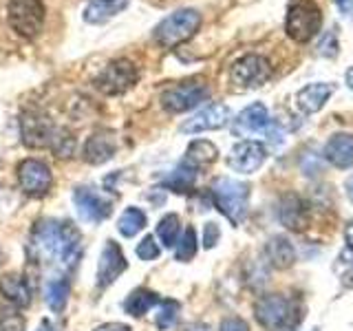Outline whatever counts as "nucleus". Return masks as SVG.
<instances>
[{"label":"nucleus","instance_id":"nucleus-1","mask_svg":"<svg viewBox=\"0 0 353 331\" xmlns=\"http://www.w3.org/2000/svg\"><path fill=\"white\" fill-rule=\"evenodd\" d=\"M199 27H201V14L196 9H179L154 27L152 38L163 49H174L176 44L190 40Z\"/></svg>","mask_w":353,"mask_h":331},{"label":"nucleus","instance_id":"nucleus-2","mask_svg":"<svg viewBox=\"0 0 353 331\" xmlns=\"http://www.w3.org/2000/svg\"><path fill=\"white\" fill-rule=\"evenodd\" d=\"M44 20H47V7L42 0H9L7 3V22L20 38H38Z\"/></svg>","mask_w":353,"mask_h":331},{"label":"nucleus","instance_id":"nucleus-3","mask_svg":"<svg viewBox=\"0 0 353 331\" xmlns=\"http://www.w3.org/2000/svg\"><path fill=\"white\" fill-rule=\"evenodd\" d=\"M323 27V11L314 0H292L285 18V31L294 42H309Z\"/></svg>","mask_w":353,"mask_h":331},{"label":"nucleus","instance_id":"nucleus-4","mask_svg":"<svg viewBox=\"0 0 353 331\" xmlns=\"http://www.w3.org/2000/svg\"><path fill=\"white\" fill-rule=\"evenodd\" d=\"M212 201L221 210V214L228 217L234 225H239L248 212L250 188L243 181L223 177V179H216L212 185Z\"/></svg>","mask_w":353,"mask_h":331},{"label":"nucleus","instance_id":"nucleus-5","mask_svg":"<svg viewBox=\"0 0 353 331\" xmlns=\"http://www.w3.org/2000/svg\"><path fill=\"white\" fill-rule=\"evenodd\" d=\"M137 80H139L137 66L130 60L119 58L108 62L102 69V73L95 77V88L104 95H124L137 84Z\"/></svg>","mask_w":353,"mask_h":331},{"label":"nucleus","instance_id":"nucleus-6","mask_svg":"<svg viewBox=\"0 0 353 331\" xmlns=\"http://www.w3.org/2000/svg\"><path fill=\"white\" fill-rule=\"evenodd\" d=\"M274 73L270 60L263 55L248 53L230 66V80L239 88H259L270 80Z\"/></svg>","mask_w":353,"mask_h":331},{"label":"nucleus","instance_id":"nucleus-7","mask_svg":"<svg viewBox=\"0 0 353 331\" xmlns=\"http://www.w3.org/2000/svg\"><path fill=\"white\" fill-rule=\"evenodd\" d=\"M203 99H208V86L201 80H190L168 88L161 95V106L168 113H185V110L201 104Z\"/></svg>","mask_w":353,"mask_h":331},{"label":"nucleus","instance_id":"nucleus-8","mask_svg":"<svg viewBox=\"0 0 353 331\" xmlns=\"http://www.w3.org/2000/svg\"><path fill=\"white\" fill-rule=\"evenodd\" d=\"M55 128L58 126H53L49 115H44L42 110H27L20 117L22 141L29 148H49Z\"/></svg>","mask_w":353,"mask_h":331},{"label":"nucleus","instance_id":"nucleus-9","mask_svg":"<svg viewBox=\"0 0 353 331\" xmlns=\"http://www.w3.org/2000/svg\"><path fill=\"white\" fill-rule=\"evenodd\" d=\"M254 316H256L261 327L270 331H279L287 325V320L292 316V303L281 294L263 296L259 298V303L254 305Z\"/></svg>","mask_w":353,"mask_h":331},{"label":"nucleus","instance_id":"nucleus-10","mask_svg":"<svg viewBox=\"0 0 353 331\" xmlns=\"http://www.w3.org/2000/svg\"><path fill=\"white\" fill-rule=\"evenodd\" d=\"M18 181L20 188L29 197H42L51 188V168L40 159H25L18 166Z\"/></svg>","mask_w":353,"mask_h":331},{"label":"nucleus","instance_id":"nucleus-11","mask_svg":"<svg viewBox=\"0 0 353 331\" xmlns=\"http://www.w3.org/2000/svg\"><path fill=\"white\" fill-rule=\"evenodd\" d=\"M265 159H268V150H265L263 143L254 141V139H245V141H239L236 146L230 150L228 163L232 170L243 172V174H252L261 168Z\"/></svg>","mask_w":353,"mask_h":331},{"label":"nucleus","instance_id":"nucleus-12","mask_svg":"<svg viewBox=\"0 0 353 331\" xmlns=\"http://www.w3.org/2000/svg\"><path fill=\"white\" fill-rule=\"evenodd\" d=\"M126 272V257L115 241H106L104 250L99 254L97 265V287L106 290L108 285H113L121 274Z\"/></svg>","mask_w":353,"mask_h":331},{"label":"nucleus","instance_id":"nucleus-13","mask_svg":"<svg viewBox=\"0 0 353 331\" xmlns=\"http://www.w3.org/2000/svg\"><path fill=\"white\" fill-rule=\"evenodd\" d=\"M234 135L239 137H250V135H259V132H270L272 135V117H270V110L265 104L256 102V104H250L245 110H241V115L234 119Z\"/></svg>","mask_w":353,"mask_h":331},{"label":"nucleus","instance_id":"nucleus-14","mask_svg":"<svg viewBox=\"0 0 353 331\" xmlns=\"http://www.w3.org/2000/svg\"><path fill=\"white\" fill-rule=\"evenodd\" d=\"M73 203L77 208V212L88 223H99L110 214V201L104 199L99 192L91 190V188H75L73 192Z\"/></svg>","mask_w":353,"mask_h":331},{"label":"nucleus","instance_id":"nucleus-15","mask_svg":"<svg viewBox=\"0 0 353 331\" xmlns=\"http://www.w3.org/2000/svg\"><path fill=\"white\" fill-rule=\"evenodd\" d=\"M228 121H230V108L225 104H208L205 108L199 110L194 117L188 119L181 126V130L190 132V135H196V132L223 128Z\"/></svg>","mask_w":353,"mask_h":331},{"label":"nucleus","instance_id":"nucleus-16","mask_svg":"<svg viewBox=\"0 0 353 331\" xmlns=\"http://www.w3.org/2000/svg\"><path fill=\"white\" fill-rule=\"evenodd\" d=\"M80 254H82V234H80V230H77V225L73 223V221H62L55 259H58L64 268H75Z\"/></svg>","mask_w":353,"mask_h":331},{"label":"nucleus","instance_id":"nucleus-17","mask_svg":"<svg viewBox=\"0 0 353 331\" xmlns=\"http://www.w3.org/2000/svg\"><path fill=\"white\" fill-rule=\"evenodd\" d=\"M117 150V137L113 130H97L84 143V159L93 166L106 163L113 159Z\"/></svg>","mask_w":353,"mask_h":331},{"label":"nucleus","instance_id":"nucleus-18","mask_svg":"<svg viewBox=\"0 0 353 331\" xmlns=\"http://www.w3.org/2000/svg\"><path fill=\"white\" fill-rule=\"evenodd\" d=\"M334 93V86L329 82H316V84H307L305 88L296 93V106L301 113L305 115H314L320 108L327 104V99Z\"/></svg>","mask_w":353,"mask_h":331},{"label":"nucleus","instance_id":"nucleus-19","mask_svg":"<svg viewBox=\"0 0 353 331\" xmlns=\"http://www.w3.org/2000/svg\"><path fill=\"white\" fill-rule=\"evenodd\" d=\"M0 294L11 303V307L25 309L31 305V287L22 274H5L0 279Z\"/></svg>","mask_w":353,"mask_h":331},{"label":"nucleus","instance_id":"nucleus-20","mask_svg":"<svg viewBox=\"0 0 353 331\" xmlns=\"http://www.w3.org/2000/svg\"><path fill=\"white\" fill-rule=\"evenodd\" d=\"M325 159L336 168H353V137L347 132H338L325 146Z\"/></svg>","mask_w":353,"mask_h":331},{"label":"nucleus","instance_id":"nucleus-21","mask_svg":"<svg viewBox=\"0 0 353 331\" xmlns=\"http://www.w3.org/2000/svg\"><path fill=\"white\" fill-rule=\"evenodd\" d=\"M279 221L290 230H303L307 225V205L303 199L287 194L279 203Z\"/></svg>","mask_w":353,"mask_h":331},{"label":"nucleus","instance_id":"nucleus-22","mask_svg":"<svg viewBox=\"0 0 353 331\" xmlns=\"http://www.w3.org/2000/svg\"><path fill=\"white\" fill-rule=\"evenodd\" d=\"M128 3L130 0H88L82 14L88 25H102V22L121 14L128 7Z\"/></svg>","mask_w":353,"mask_h":331},{"label":"nucleus","instance_id":"nucleus-23","mask_svg":"<svg viewBox=\"0 0 353 331\" xmlns=\"http://www.w3.org/2000/svg\"><path fill=\"white\" fill-rule=\"evenodd\" d=\"M265 257H268L270 265L276 270H290L296 263V250L285 237H272L265 245Z\"/></svg>","mask_w":353,"mask_h":331},{"label":"nucleus","instance_id":"nucleus-24","mask_svg":"<svg viewBox=\"0 0 353 331\" xmlns=\"http://www.w3.org/2000/svg\"><path fill=\"white\" fill-rule=\"evenodd\" d=\"M219 157V148L214 146L212 141H208V139H196L192 141L190 146H188L185 150V163L188 166H192V168H203V166H210V163H214Z\"/></svg>","mask_w":353,"mask_h":331},{"label":"nucleus","instance_id":"nucleus-25","mask_svg":"<svg viewBox=\"0 0 353 331\" xmlns=\"http://www.w3.org/2000/svg\"><path fill=\"white\" fill-rule=\"evenodd\" d=\"M66 298H69V279L66 276H53V279H49L47 287H44V301H47L53 314L62 312Z\"/></svg>","mask_w":353,"mask_h":331},{"label":"nucleus","instance_id":"nucleus-26","mask_svg":"<svg viewBox=\"0 0 353 331\" xmlns=\"http://www.w3.org/2000/svg\"><path fill=\"white\" fill-rule=\"evenodd\" d=\"M194 181H196V168H192V166H188L185 161H181L168 177H165L163 185L170 188L172 192L185 194V192H190L194 188Z\"/></svg>","mask_w":353,"mask_h":331},{"label":"nucleus","instance_id":"nucleus-27","mask_svg":"<svg viewBox=\"0 0 353 331\" xmlns=\"http://www.w3.org/2000/svg\"><path fill=\"white\" fill-rule=\"evenodd\" d=\"M157 303H159V296L157 294L150 292V290H143V287H139V290L130 292V296L126 298V303H124V309H126V314L135 316V318H141L143 314H148Z\"/></svg>","mask_w":353,"mask_h":331},{"label":"nucleus","instance_id":"nucleus-28","mask_svg":"<svg viewBox=\"0 0 353 331\" xmlns=\"http://www.w3.org/2000/svg\"><path fill=\"white\" fill-rule=\"evenodd\" d=\"M146 228V214L141 212L139 208H126L124 212H121L119 221H117V230L121 237H135L139 232Z\"/></svg>","mask_w":353,"mask_h":331},{"label":"nucleus","instance_id":"nucleus-29","mask_svg":"<svg viewBox=\"0 0 353 331\" xmlns=\"http://www.w3.org/2000/svg\"><path fill=\"white\" fill-rule=\"evenodd\" d=\"M49 148H51V152L55 154V157H60V159L73 157V152H75V137H73V132L66 130V128H55Z\"/></svg>","mask_w":353,"mask_h":331},{"label":"nucleus","instance_id":"nucleus-30","mask_svg":"<svg viewBox=\"0 0 353 331\" xmlns=\"http://www.w3.org/2000/svg\"><path fill=\"white\" fill-rule=\"evenodd\" d=\"M181 237V223H179V217L176 214H165L159 225H157V239L163 243L165 248H174L176 241Z\"/></svg>","mask_w":353,"mask_h":331},{"label":"nucleus","instance_id":"nucleus-31","mask_svg":"<svg viewBox=\"0 0 353 331\" xmlns=\"http://www.w3.org/2000/svg\"><path fill=\"white\" fill-rule=\"evenodd\" d=\"M176 318H179V303L159 301V309H157V314H154V325H157V329L165 331V329L174 327Z\"/></svg>","mask_w":353,"mask_h":331},{"label":"nucleus","instance_id":"nucleus-32","mask_svg":"<svg viewBox=\"0 0 353 331\" xmlns=\"http://www.w3.org/2000/svg\"><path fill=\"white\" fill-rule=\"evenodd\" d=\"M194 254H196V232L194 228H185L183 230V234L179 237V241H176V245H174V257L176 261H190L194 259Z\"/></svg>","mask_w":353,"mask_h":331},{"label":"nucleus","instance_id":"nucleus-33","mask_svg":"<svg viewBox=\"0 0 353 331\" xmlns=\"http://www.w3.org/2000/svg\"><path fill=\"white\" fill-rule=\"evenodd\" d=\"M0 331H25V318L18 312V307L0 309Z\"/></svg>","mask_w":353,"mask_h":331},{"label":"nucleus","instance_id":"nucleus-34","mask_svg":"<svg viewBox=\"0 0 353 331\" xmlns=\"http://www.w3.org/2000/svg\"><path fill=\"white\" fill-rule=\"evenodd\" d=\"M159 243H157V239H154L152 234H148V237H143L141 239V243L137 245V257L141 259V261H154L159 257Z\"/></svg>","mask_w":353,"mask_h":331},{"label":"nucleus","instance_id":"nucleus-35","mask_svg":"<svg viewBox=\"0 0 353 331\" xmlns=\"http://www.w3.org/2000/svg\"><path fill=\"white\" fill-rule=\"evenodd\" d=\"M318 53L325 55V58H336L338 55V38L334 31H327L318 42Z\"/></svg>","mask_w":353,"mask_h":331},{"label":"nucleus","instance_id":"nucleus-36","mask_svg":"<svg viewBox=\"0 0 353 331\" xmlns=\"http://www.w3.org/2000/svg\"><path fill=\"white\" fill-rule=\"evenodd\" d=\"M345 241H347V245H345V252H342L340 261L353 265V219L349 221L347 228H345Z\"/></svg>","mask_w":353,"mask_h":331},{"label":"nucleus","instance_id":"nucleus-37","mask_svg":"<svg viewBox=\"0 0 353 331\" xmlns=\"http://www.w3.org/2000/svg\"><path fill=\"white\" fill-rule=\"evenodd\" d=\"M219 237H221V230L216 223H205V230H203V248L205 250H212L216 243H219Z\"/></svg>","mask_w":353,"mask_h":331},{"label":"nucleus","instance_id":"nucleus-38","mask_svg":"<svg viewBox=\"0 0 353 331\" xmlns=\"http://www.w3.org/2000/svg\"><path fill=\"white\" fill-rule=\"evenodd\" d=\"M219 331H250V327H248L245 320L232 316V318H225L223 323H221Z\"/></svg>","mask_w":353,"mask_h":331},{"label":"nucleus","instance_id":"nucleus-39","mask_svg":"<svg viewBox=\"0 0 353 331\" xmlns=\"http://www.w3.org/2000/svg\"><path fill=\"white\" fill-rule=\"evenodd\" d=\"M95 331H130V327L128 325H121V323H108V325L97 327Z\"/></svg>","mask_w":353,"mask_h":331},{"label":"nucleus","instance_id":"nucleus-40","mask_svg":"<svg viewBox=\"0 0 353 331\" xmlns=\"http://www.w3.org/2000/svg\"><path fill=\"white\" fill-rule=\"evenodd\" d=\"M345 190H347L349 201L353 203V174H349V177H347V181H345Z\"/></svg>","mask_w":353,"mask_h":331},{"label":"nucleus","instance_id":"nucleus-41","mask_svg":"<svg viewBox=\"0 0 353 331\" xmlns=\"http://www.w3.org/2000/svg\"><path fill=\"white\" fill-rule=\"evenodd\" d=\"M345 285L349 287V290H353V265L349 268V272L345 274Z\"/></svg>","mask_w":353,"mask_h":331},{"label":"nucleus","instance_id":"nucleus-42","mask_svg":"<svg viewBox=\"0 0 353 331\" xmlns=\"http://www.w3.org/2000/svg\"><path fill=\"white\" fill-rule=\"evenodd\" d=\"M185 331H212L208 325H203V323H196V325H192V327H188Z\"/></svg>","mask_w":353,"mask_h":331},{"label":"nucleus","instance_id":"nucleus-43","mask_svg":"<svg viewBox=\"0 0 353 331\" xmlns=\"http://www.w3.org/2000/svg\"><path fill=\"white\" fill-rule=\"evenodd\" d=\"M38 331H55V327L49 323V320H42L40 327H38Z\"/></svg>","mask_w":353,"mask_h":331},{"label":"nucleus","instance_id":"nucleus-44","mask_svg":"<svg viewBox=\"0 0 353 331\" xmlns=\"http://www.w3.org/2000/svg\"><path fill=\"white\" fill-rule=\"evenodd\" d=\"M347 86L353 91V69H349V71H347Z\"/></svg>","mask_w":353,"mask_h":331},{"label":"nucleus","instance_id":"nucleus-45","mask_svg":"<svg viewBox=\"0 0 353 331\" xmlns=\"http://www.w3.org/2000/svg\"><path fill=\"white\" fill-rule=\"evenodd\" d=\"M336 3H338V5H340L342 9H345V7H347V3H349V0H336Z\"/></svg>","mask_w":353,"mask_h":331}]
</instances>
